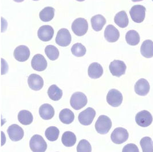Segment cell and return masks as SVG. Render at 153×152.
Returning <instances> with one entry per match:
<instances>
[{"label":"cell","instance_id":"6da1fadb","mask_svg":"<svg viewBox=\"0 0 153 152\" xmlns=\"http://www.w3.org/2000/svg\"><path fill=\"white\" fill-rule=\"evenodd\" d=\"M95 129L100 134H105L110 130L112 127L111 120L106 115H100L95 123Z\"/></svg>","mask_w":153,"mask_h":152},{"label":"cell","instance_id":"7a4b0ae2","mask_svg":"<svg viewBox=\"0 0 153 152\" xmlns=\"http://www.w3.org/2000/svg\"><path fill=\"white\" fill-rule=\"evenodd\" d=\"M88 100L86 95L82 92H76L74 93L70 99L71 107L76 110H79L87 104Z\"/></svg>","mask_w":153,"mask_h":152},{"label":"cell","instance_id":"3957f363","mask_svg":"<svg viewBox=\"0 0 153 152\" xmlns=\"http://www.w3.org/2000/svg\"><path fill=\"white\" fill-rule=\"evenodd\" d=\"M29 146L32 152H45L47 149V142L39 134H35L31 138Z\"/></svg>","mask_w":153,"mask_h":152},{"label":"cell","instance_id":"277c9868","mask_svg":"<svg viewBox=\"0 0 153 152\" xmlns=\"http://www.w3.org/2000/svg\"><path fill=\"white\" fill-rule=\"evenodd\" d=\"M71 28L75 35L78 36H82L87 32L88 24L85 19L78 18L74 21Z\"/></svg>","mask_w":153,"mask_h":152},{"label":"cell","instance_id":"5b68a950","mask_svg":"<svg viewBox=\"0 0 153 152\" xmlns=\"http://www.w3.org/2000/svg\"><path fill=\"white\" fill-rule=\"evenodd\" d=\"M95 115V110L91 107H88L79 114L78 120L81 124L88 126L92 123Z\"/></svg>","mask_w":153,"mask_h":152},{"label":"cell","instance_id":"8992f818","mask_svg":"<svg viewBox=\"0 0 153 152\" xmlns=\"http://www.w3.org/2000/svg\"><path fill=\"white\" fill-rule=\"evenodd\" d=\"M128 133L123 127H117L112 131L111 135L112 141L116 144H122L128 139Z\"/></svg>","mask_w":153,"mask_h":152},{"label":"cell","instance_id":"52a82bcc","mask_svg":"<svg viewBox=\"0 0 153 152\" xmlns=\"http://www.w3.org/2000/svg\"><path fill=\"white\" fill-rule=\"evenodd\" d=\"M72 40L71 35L67 29L62 28L60 29L56 36V42L60 47H67L70 45Z\"/></svg>","mask_w":153,"mask_h":152},{"label":"cell","instance_id":"ba28073f","mask_svg":"<svg viewBox=\"0 0 153 152\" xmlns=\"http://www.w3.org/2000/svg\"><path fill=\"white\" fill-rule=\"evenodd\" d=\"M130 14L132 21L136 23H141L145 18L146 8L140 5H134L130 10Z\"/></svg>","mask_w":153,"mask_h":152},{"label":"cell","instance_id":"9c48e42d","mask_svg":"<svg viewBox=\"0 0 153 152\" xmlns=\"http://www.w3.org/2000/svg\"><path fill=\"white\" fill-rule=\"evenodd\" d=\"M107 102L110 106L116 107L119 106L123 101L122 93L116 89L110 90L106 97Z\"/></svg>","mask_w":153,"mask_h":152},{"label":"cell","instance_id":"30bf717a","mask_svg":"<svg viewBox=\"0 0 153 152\" xmlns=\"http://www.w3.org/2000/svg\"><path fill=\"white\" fill-rule=\"evenodd\" d=\"M135 121L137 124L141 127H147L152 124L153 122V116L148 111H141L136 115Z\"/></svg>","mask_w":153,"mask_h":152},{"label":"cell","instance_id":"8fae6325","mask_svg":"<svg viewBox=\"0 0 153 152\" xmlns=\"http://www.w3.org/2000/svg\"><path fill=\"white\" fill-rule=\"evenodd\" d=\"M126 66L123 61L115 60L112 62L110 66L109 69L113 76L120 77L125 74Z\"/></svg>","mask_w":153,"mask_h":152},{"label":"cell","instance_id":"7c38bea8","mask_svg":"<svg viewBox=\"0 0 153 152\" xmlns=\"http://www.w3.org/2000/svg\"><path fill=\"white\" fill-rule=\"evenodd\" d=\"M8 136L13 141H20L24 137V132L21 127L17 124L10 125L7 130Z\"/></svg>","mask_w":153,"mask_h":152},{"label":"cell","instance_id":"4fadbf2b","mask_svg":"<svg viewBox=\"0 0 153 152\" xmlns=\"http://www.w3.org/2000/svg\"><path fill=\"white\" fill-rule=\"evenodd\" d=\"M54 35V29L48 25H43L39 29L37 32V35L40 40L42 42H49L50 41Z\"/></svg>","mask_w":153,"mask_h":152},{"label":"cell","instance_id":"5bb4252c","mask_svg":"<svg viewBox=\"0 0 153 152\" xmlns=\"http://www.w3.org/2000/svg\"><path fill=\"white\" fill-rule=\"evenodd\" d=\"M31 65L33 69L40 72L47 69V62L44 56L41 54H36L32 59Z\"/></svg>","mask_w":153,"mask_h":152},{"label":"cell","instance_id":"9a60e30c","mask_svg":"<svg viewBox=\"0 0 153 152\" xmlns=\"http://www.w3.org/2000/svg\"><path fill=\"white\" fill-rule=\"evenodd\" d=\"M30 50L28 47L25 45H20L15 49L14 57L19 62H25L29 58Z\"/></svg>","mask_w":153,"mask_h":152},{"label":"cell","instance_id":"2e32d148","mask_svg":"<svg viewBox=\"0 0 153 152\" xmlns=\"http://www.w3.org/2000/svg\"><path fill=\"white\" fill-rule=\"evenodd\" d=\"M135 92L140 96H146L150 91V84L145 79H140L134 86Z\"/></svg>","mask_w":153,"mask_h":152},{"label":"cell","instance_id":"e0dca14e","mask_svg":"<svg viewBox=\"0 0 153 152\" xmlns=\"http://www.w3.org/2000/svg\"><path fill=\"white\" fill-rule=\"evenodd\" d=\"M28 83L29 87L34 91L41 90L44 86V80L42 76L35 74L28 77Z\"/></svg>","mask_w":153,"mask_h":152},{"label":"cell","instance_id":"ac0fdd59","mask_svg":"<svg viewBox=\"0 0 153 152\" xmlns=\"http://www.w3.org/2000/svg\"><path fill=\"white\" fill-rule=\"evenodd\" d=\"M120 34L118 29L113 25H108L107 26L105 31V37L107 42H115L118 40Z\"/></svg>","mask_w":153,"mask_h":152},{"label":"cell","instance_id":"d6986e66","mask_svg":"<svg viewBox=\"0 0 153 152\" xmlns=\"http://www.w3.org/2000/svg\"><path fill=\"white\" fill-rule=\"evenodd\" d=\"M103 69L102 66L98 63H92L88 69V76L92 79H98L102 76Z\"/></svg>","mask_w":153,"mask_h":152},{"label":"cell","instance_id":"ffe728a7","mask_svg":"<svg viewBox=\"0 0 153 152\" xmlns=\"http://www.w3.org/2000/svg\"><path fill=\"white\" fill-rule=\"evenodd\" d=\"M39 114L43 119L49 120L53 117L55 115V110L51 104H43L39 109Z\"/></svg>","mask_w":153,"mask_h":152},{"label":"cell","instance_id":"44dd1931","mask_svg":"<svg viewBox=\"0 0 153 152\" xmlns=\"http://www.w3.org/2000/svg\"><path fill=\"white\" fill-rule=\"evenodd\" d=\"M91 22L92 29L97 32H99L103 29L106 24V20L103 16L97 14L92 17Z\"/></svg>","mask_w":153,"mask_h":152},{"label":"cell","instance_id":"7402d4cb","mask_svg":"<svg viewBox=\"0 0 153 152\" xmlns=\"http://www.w3.org/2000/svg\"><path fill=\"white\" fill-rule=\"evenodd\" d=\"M140 52L142 55L146 58H152L153 57V42L150 40H146L143 42Z\"/></svg>","mask_w":153,"mask_h":152},{"label":"cell","instance_id":"603a6c76","mask_svg":"<svg viewBox=\"0 0 153 152\" xmlns=\"http://www.w3.org/2000/svg\"><path fill=\"white\" fill-rule=\"evenodd\" d=\"M60 121L64 124H71L75 119L74 113L69 109H64L60 111L59 114Z\"/></svg>","mask_w":153,"mask_h":152},{"label":"cell","instance_id":"cb8c5ba5","mask_svg":"<svg viewBox=\"0 0 153 152\" xmlns=\"http://www.w3.org/2000/svg\"><path fill=\"white\" fill-rule=\"evenodd\" d=\"M115 23L120 28L127 27L128 25V19L125 11H120L115 15L114 18Z\"/></svg>","mask_w":153,"mask_h":152},{"label":"cell","instance_id":"d4e9b609","mask_svg":"<svg viewBox=\"0 0 153 152\" xmlns=\"http://www.w3.org/2000/svg\"><path fill=\"white\" fill-rule=\"evenodd\" d=\"M62 142L66 147H72L76 144V137L71 131H65L62 136Z\"/></svg>","mask_w":153,"mask_h":152},{"label":"cell","instance_id":"484cf974","mask_svg":"<svg viewBox=\"0 0 153 152\" xmlns=\"http://www.w3.org/2000/svg\"><path fill=\"white\" fill-rule=\"evenodd\" d=\"M33 115L28 110H21L18 114V120L24 125H29L31 124L33 122Z\"/></svg>","mask_w":153,"mask_h":152},{"label":"cell","instance_id":"4316f807","mask_svg":"<svg viewBox=\"0 0 153 152\" xmlns=\"http://www.w3.org/2000/svg\"><path fill=\"white\" fill-rule=\"evenodd\" d=\"M48 95L51 100L57 101H59L63 96V91L55 84H53L48 89Z\"/></svg>","mask_w":153,"mask_h":152},{"label":"cell","instance_id":"83f0119b","mask_svg":"<svg viewBox=\"0 0 153 152\" xmlns=\"http://www.w3.org/2000/svg\"><path fill=\"white\" fill-rule=\"evenodd\" d=\"M55 16V9L51 7H47L44 8L40 12L39 16L42 21L49 22L51 21Z\"/></svg>","mask_w":153,"mask_h":152},{"label":"cell","instance_id":"f1b7e54d","mask_svg":"<svg viewBox=\"0 0 153 152\" xmlns=\"http://www.w3.org/2000/svg\"><path fill=\"white\" fill-rule=\"evenodd\" d=\"M126 40L128 44L135 46L139 44L140 36L139 34L134 30H130L126 35Z\"/></svg>","mask_w":153,"mask_h":152},{"label":"cell","instance_id":"f546056e","mask_svg":"<svg viewBox=\"0 0 153 152\" xmlns=\"http://www.w3.org/2000/svg\"><path fill=\"white\" fill-rule=\"evenodd\" d=\"M60 131L57 127L55 126H51L45 130V136L47 139L50 141H55L59 136Z\"/></svg>","mask_w":153,"mask_h":152},{"label":"cell","instance_id":"4dcf8cb0","mask_svg":"<svg viewBox=\"0 0 153 152\" xmlns=\"http://www.w3.org/2000/svg\"><path fill=\"white\" fill-rule=\"evenodd\" d=\"M45 53L47 56L52 61L56 60L59 56V49L55 46L52 45H49L45 47Z\"/></svg>","mask_w":153,"mask_h":152},{"label":"cell","instance_id":"1f68e13d","mask_svg":"<svg viewBox=\"0 0 153 152\" xmlns=\"http://www.w3.org/2000/svg\"><path fill=\"white\" fill-rule=\"evenodd\" d=\"M140 145L143 152H153V142L152 138L149 137L142 138Z\"/></svg>","mask_w":153,"mask_h":152},{"label":"cell","instance_id":"d6a6232c","mask_svg":"<svg viewBox=\"0 0 153 152\" xmlns=\"http://www.w3.org/2000/svg\"><path fill=\"white\" fill-rule=\"evenodd\" d=\"M72 54L76 57H82L86 53V48L80 42H77L72 47Z\"/></svg>","mask_w":153,"mask_h":152},{"label":"cell","instance_id":"836d02e7","mask_svg":"<svg viewBox=\"0 0 153 152\" xmlns=\"http://www.w3.org/2000/svg\"><path fill=\"white\" fill-rule=\"evenodd\" d=\"M92 148L90 142L86 139L81 140L77 146V152H91Z\"/></svg>","mask_w":153,"mask_h":152},{"label":"cell","instance_id":"e575fe53","mask_svg":"<svg viewBox=\"0 0 153 152\" xmlns=\"http://www.w3.org/2000/svg\"><path fill=\"white\" fill-rule=\"evenodd\" d=\"M123 152H139V149L137 145L130 144L126 145L122 150Z\"/></svg>","mask_w":153,"mask_h":152},{"label":"cell","instance_id":"d590c367","mask_svg":"<svg viewBox=\"0 0 153 152\" xmlns=\"http://www.w3.org/2000/svg\"><path fill=\"white\" fill-rule=\"evenodd\" d=\"M13 1L16 2H23L24 0H13Z\"/></svg>","mask_w":153,"mask_h":152},{"label":"cell","instance_id":"8d00e7d4","mask_svg":"<svg viewBox=\"0 0 153 152\" xmlns=\"http://www.w3.org/2000/svg\"><path fill=\"white\" fill-rule=\"evenodd\" d=\"M143 0H132L133 2H139V1H142Z\"/></svg>","mask_w":153,"mask_h":152},{"label":"cell","instance_id":"74e56055","mask_svg":"<svg viewBox=\"0 0 153 152\" xmlns=\"http://www.w3.org/2000/svg\"><path fill=\"white\" fill-rule=\"evenodd\" d=\"M77 1H79V2H82V1H85V0H76Z\"/></svg>","mask_w":153,"mask_h":152},{"label":"cell","instance_id":"f35d334b","mask_svg":"<svg viewBox=\"0 0 153 152\" xmlns=\"http://www.w3.org/2000/svg\"><path fill=\"white\" fill-rule=\"evenodd\" d=\"M33 1H39V0H33Z\"/></svg>","mask_w":153,"mask_h":152},{"label":"cell","instance_id":"ab89813d","mask_svg":"<svg viewBox=\"0 0 153 152\" xmlns=\"http://www.w3.org/2000/svg\"></svg>","mask_w":153,"mask_h":152}]
</instances>
